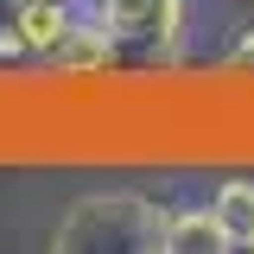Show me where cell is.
I'll use <instances>...</instances> for the list:
<instances>
[{"mask_svg": "<svg viewBox=\"0 0 254 254\" xmlns=\"http://www.w3.org/2000/svg\"><path fill=\"white\" fill-rule=\"evenodd\" d=\"M216 222L229 229V235H254V190H248V185H229V190H222Z\"/></svg>", "mask_w": 254, "mask_h": 254, "instance_id": "cell-2", "label": "cell"}, {"mask_svg": "<svg viewBox=\"0 0 254 254\" xmlns=\"http://www.w3.org/2000/svg\"><path fill=\"white\" fill-rule=\"evenodd\" d=\"M19 38H26L32 51H58L64 38H70L64 6H58V0H26V6H19Z\"/></svg>", "mask_w": 254, "mask_h": 254, "instance_id": "cell-1", "label": "cell"}]
</instances>
